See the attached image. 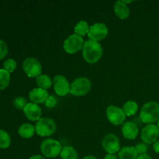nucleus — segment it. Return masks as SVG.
<instances>
[{
    "label": "nucleus",
    "instance_id": "obj_1",
    "mask_svg": "<svg viewBox=\"0 0 159 159\" xmlns=\"http://www.w3.org/2000/svg\"><path fill=\"white\" fill-rule=\"evenodd\" d=\"M82 57L88 64H96L102 56V47L99 42L88 40L85 41L82 50Z\"/></svg>",
    "mask_w": 159,
    "mask_h": 159
},
{
    "label": "nucleus",
    "instance_id": "obj_2",
    "mask_svg": "<svg viewBox=\"0 0 159 159\" xmlns=\"http://www.w3.org/2000/svg\"><path fill=\"white\" fill-rule=\"evenodd\" d=\"M140 119L144 124H153L159 120V103L149 101L144 104L140 113Z\"/></svg>",
    "mask_w": 159,
    "mask_h": 159
},
{
    "label": "nucleus",
    "instance_id": "obj_3",
    "mask_svg": "<svg viewBox=\"0 0 159 159\" xmlns=\"http://www.w3.org/2000/svg\"><path fill=\"white\" fill-rule=\"evenodd\" d=\"M40 152L44 158H54L60 156L63 147L58 141L53 138L43 140L40 144Z\"/></svg>",
    "mask_w": 159,
    "mask_h": 159
},
{
    "label": "nucleus",
    "instance_id": "obj_4",
    "mask_svg": "<svg viewBox=\"0 0 159 159\" xmlns=\"http://www.w3.org/2000/svg\"><path fill=\"white\" fill-rule=\"evenodd\" d=\"M57 126L53 119L49 117L40 118L35 124V130L40 137H50L55 133Z\"/></svg>",
    "mask_w": 159,
    "mask_h": 159
},
{
    "label": "nucleus",
    "instance_id": "obj_5",
    "mask_svg": "<svg viewBox=\"0 0 159 159\" xmlns=\"http://www.w3.org/2000/svg\"><path fill=\"white\" fill-rule=\"evenodd\" d=\"M92 88L91 81L85 77H79L71 83L70 93L75 96H83L88 94Z\"/></svg>",
    "mask_w": 159,
    "mask_h": 159
},
{
    "label": "nucleus",
    "instance_id": "obj_6",
    "mask_svg": "<svg viewBox=\"0 0 159 159\" xmlns=\"http://www.w3.org/2000/svg\"><path fill=\"white\" fill-rule=\"evenodd\" d=\"M84 43L85 41L83 40V37L73 34L65 39L63 43V48L65 52L68 54H75L82 50Z\"/></svg>",
    "mask_w": 159,
    "mask_h": 159
},
{
    "label": "nucleus",
    "instance_id": "obj_7",
    "mask_svg": "<svg viewBox=\"0 0 159 159\" xmlns=\"http://www.w3.org/2000/svg\"><path fill=\"white\" fill-rule=\"evenodd\" d=\"M42 65L35 57H26L23 62V69L29 78H37L42 74Z\"/></svg>",
    "mask_w": 159,
    "mask_h": 159
},
{
    "label": "nucleus",
    "instance_id": "obj_8",
    "mask_svg": "<svg viewBox=\"0 0 159 159\" xmlns=\"http://www.w3.org/2000/svg\"><path fill=\"white\" fill-rule=\"evenodd\" d=\"M106 115L109 122L114 126L124 124L127 117L122 108L113 105H110L107 107Z\"/></svg>",
    "mask_w": 159,
    "mask_h": 159
},
{
    "label": "nucleus",
    "instance_id": "obj_9",
    "mask_svg": "<svg viewBox=\"0 0 159 159\" xmlns=\"http://www.w3.org/2000/svg\"><path fill=\"white\" fill-rule=\"evenodd\" d=\"M109 29L107 25L103 23H96L90 26L88 37L89 40L99 42L104 40L107 37Z\"/></svg>",
    "mask_w": 159,
    "mask_h": 159
},
{
    "label": "nucleus",
    "instance_id": "obj_10",
    "mask_svg": "<svg viewBox=\"0 0 159 159\" xmlns=\"http://www.w3.org/2000/svg\"><path fill=\"white\" fill-rule=\"evenodd\" d=\"M102 147L107 154L116 155L121 149L120 139L113 134H108L102 141Z\"/></svg>",
    "mask_w": 159,
    "mask_h": 159
},
{
    "label": "nucleus",
    "instance_id": "obj_11",
    "mask_svg": "<svg viewBox=\"0 0 159 159\" xmlns=\"http://www.w3.org/2000/svg\"><path fill=\"white\" fill-rule=\"evenodd\" d=\"M52 80L54 90L57 96H65L70 93L71 84L69 83L66 77L61 75H57Z\"/></svg>",
    "mask_w": 159,
    "mask_h": 159
},
{
    "label": "nucleus",
    "instance_id": "obj_12",
    "mask_svg": "<svg viewBox=\"0 0 159 159\" xmlns=\"http://www.w3.org/2000/svg\"><path fill=\"white\" fill-rule=\"evenodd\" d=\"M159 137V128L155 124H148L142 129L141 138L146 144H154L158 141Z\"/></svg>",
    "mask_w": 159,
    "mask_h": 159
},
{
    "label": "nucleus",
    "instance_id": "obj_13",
    "mask_svg": "<svg viewBox=\"0 0 159 159\" xmlns=\"http://www.w3.org/2000/svg\"><path fill=\"white\" fill-rule=\"evenodd\" d=\"M23 113L29 120L37 122L41 118V108L37 104L33 102H28L23 109Z\"/></svg>",
    "mask_w": 159,
    "mask_h": 159
},
{
    "label": "nucleus",
    "instance_id": "obj_14",
    "mask_svg": "<svg viewBox=\"0 0 159 159\" xmlns=\"http://www.w3.org/2000/svg\"><path fill=\"white\" fill-rule=\"evenodd\" d=\"M121 132L124 138L127 140H134L139 134V128L134 122L127 121L124 123L121 128Z\"/></svg>",
    "mask_w": 159,
    "mask_h": 159
},
{
    "label": "nucleus",
    "instance_id": "obj_15",
    "mask_svg": "<svg viewBox=\"0 0 159 159\" xmlns=\"http://www.w3.org/2000/svg\"><path fill=\"white\" fill-rule=\"evenodd\" d=\"M49 96L48 90L40 88H34L29 93V99L31 102L35 104L44 103Z\"/></svg>",
    "mask_w": 159,
    "mask_h": 159
},
{
    "label": "nucleus",
    "instance_id": "obj_16",
    "mask_svg": "<svg viewBox=\"0 0 159 159\" xmlns=\"http://www.w3.org/2000/svg\"><path fill=\"white\" fill-rule=\"evenodd\" d=\"M113 10L115 15L120 20H127L130 15V8L124 1L116 2L113 6Z\"/></svg>",
    "mask_w": 159,
    "mask_h": 159
},
{
    "label": "nucleus",
    "instance_id": "obj_17",
    "mask_svg": "<svg viewBox=\"0 0 159 159\" xmlns=\"http://www.w3.org/2000/svg\"><path fill=\"white\" fill-rule=\"evenodd\" d=\"M36 133L35 126L29 124V123H25L20 125L19 127L18 134L21 138L24 139H29L34 137V134Z\"/></svg>",
    "mask_w": 159,
    "mask_h": 159
},
{
    "label": "nucleus",
    "instance_id": "obj_18",
    "mask_svg": "<svg viewBox=\"0 0 159 159\" xmlns=\"http://www.w3.org/2000/svg\"><path fill=\"white\" fill-rule=\"evenodd\" d=\"M138 157V153L133 146H126L122 148L118 152L119 159H137Z\"/></svg>",
    "mask_w": 159,
    "mask_h": 159
},
{
    "label": "nucleus",
    "instance_id": "obj_19",
    "mask_svg": "<svg viewBox=\"0 0 159 159\" xmlns=\"http://www.w3.org/2000/svg\"><path fill=\"white\" fill-rule=\"evenodd\" d=\"M36 84L38 88L48 90L51 89V87L53 85V80L48 75L41 74L38 77L36 78Z\"/></svg>",
    "mask_w": 159,
    "mask_h": 159
},
{
    "label": "nucleus",
    "instance_id": "obj_20",
    "mask_svg": "<svg viewBox=\"0 0 159 159\" xmlns=\"http://www.w3.org/2000/svg\"><path fill=\"white\" fill-rule=\"evenodd\" d=\"M61 159H78L79 155L77 151L72 146H65L60 154Z\"/></svg>",
    "mask_w": 159,
    "mask_h": 159
},
{
    "label": "nucleus",
    "instance_id": "obj_21",
    "mask_svg": "<svg viewBox=\"0 0 159 159\" xmlns=\"http://www.w3.org/2000/svg\"><path fill=\"white\" fill-rule=\"evenodd\" d=\"M89 28L90 26L86 21H85V20H81V21L78 22L77 24L75 26L74 32L75 34L82 37L85 35H88Z\"/></svg>",
    "mask_w": 159,
    "mask_h": 159
},
{
    "label": "nucleus",
    "instance_id": "obj_22",
    "mask_svg": "<svg viewBox=\"0 0 159 159\" xmlns=\"http://www.w3.org/2000/svg\"><path fill=\"white\" fill-rule=\"evenodd\" d=\"M123 110L127 116H132L136 114L138 110V105L135 101L129 100L124 103Z\"/></svg>",
    "mask_w": 159,
    "mask_h": 159
},
{
    "label": "nucleus",
    "instance_id": "obj_23",
    "mask_svg": "<svg viewBox=\"0 0 159 159\" xmlns=\"http://www.w3.org/2000/svg\"><path fill=\"white\" fill-rule=\"evenodd\" d=\"M10 82V73L4 68L0 69V90H4L9 85Z\"/></svg>",
    "mask_w": 159,
    "mask_h": 159
},
{
    "label": "nucleus",
    "instance_id": "obj_24",
    "mask_svg": "<svg viewBox=\"0 0 159 159\" xmlns=\"http://www.w3.org/2000/svg\"><path fill=\"white\" fill-rule=\"evenodd\" d=\"M11 138L9 134L4 130L0 129V148L6 149L10 146Z\"/></svg>",
    "mask_w": 159,
    "mask_h": 159
},
{
    "label": "nucleus",
    "instance_id": "obj_25",
    "mask_svg": "<svg viewBox=\"0 0 159 159\" xmlns=\"http://www.w3.org/2000/svg\"><path fill=\"white\" fill-rule=\"evenodd\" d=\"M16 66H17L16 61L14 59H12V58L7 59V60L5 61L4 63H3L4 69L9 73L13 72V71L16 70Z\"/></svg>",
    "mask_w": 159,
    "mask_h": 159
},
{
    "label": "nucleus",
    "instance_id": "obj_26",
    "mask_svg": "<svg viewBox=\"0 0 159 159\" xmlns=\"http://www.w3.org/2000/svg\"><path fill=\"white\" fill-rule=\"evenodd\" d=\"M28 102H26V100L25 98L21 97H16L13 101V106L15 107V108H16L17 110H23L24 109V107H26V105Z\"/></svg>",
    "mask_w": 159,
    "mask_h": 159
},
{
    "label": "nucleus",
    "instance_id": "obj_27",
    "mask_svg": "<svg viewBox=\"0 0 159 159\" xmlns=\"http://www.w3.org/2000/svg\"><path fill=\"white\" fill-rule=\"evenodd\" d=\"M134 148L138 155H142L147 154L148 146L145 143H139V144H136V145L134 146Z\"/></svg>",
    "mask_w": 159,
    "mask_h": 159
},
{
    "label": "nucleus",
    "instance_id": "obj_28",
    "mask_svg": "<svg viewBox=\"0 0 159 159\" xmlns=\"http://www.w3.org/2000/svg\"><path fill=\"white\" fill-rule=\"evenodd\" d=\"M8 51H9V49H8V46L6 42L2 40H0V60H2L6 57Z\"/></svg>",
    "mask_w": 159,
    "mask_h": 159
},
{
    "label": "nucleus",
    "instance_id": "obj_29",
    "mask_svg": "<svg viewBox=\"0 0 159 159\" xmlns=\"http://www.w3.org/2000/svg\"><path fill=\"white\" fill-rule=\"evenodd\" d=\"M57 99L53 96H48V98L47 99V100L45 101L44 102L45 106H46V107H48V108H54V107L57 105Z\"/></svg>",
    "mask_w": 159,
    "mask_h": 159
},
{
    "label": "nucleus",
    "instance_id": "obj_30",
    "mask_svg": "<svg viewBox=\"0 0 159 159\" xmlns=\"http://www.w3.org/2000/svg\"><path fill=\"white\" fill-rule=\"evenodd\" d=\"M153 148L154 151H155L157 154H159V140H158V141H156L154 143Z\"/></svg>",
    "mask_w": 159,
    "mask_h": 159
},
{
    "label": "nucleus",
    "instance_id": "obj_31",
    "mask_svg": "<svg viewBox=\"0 0 159 159\" xmlns=\"http://www.w3.org/2000/svg\"><path fill=\"white\" fill-rule=\"evenodd\" d=\"M104 159H118V156L116 155H113V154H107Z\"/></svg>",
    "mask_w": 159,
    "mask_h": 159
},
{
    "label": "nucleus",
    "instance_id": "obj_32",
    "mask_svg": "<svg viewBox=\"0 0 159 159\" xmlns=\"http://www.w3.org/2000/svg\"><path fill=\"white\" fill-rule=\"evenodd\" d=\"M137 159H153L152 157L150 156L148 154H145V155H138V157L137 158Z\"/></svg>",
    "mask_w": 159,
    "mask_h": 159
},
{
    "label": "nucleus",
    "instance_id": "obj_33",
    "mask_svg": "<svg viewBox=\"0 0 159 159\" xmlns=\"http://www.w3.org/2000/svg\"><path fill=\"white\" fill-rule=\"evenodd\" d=\"M29 159H46V158H44L41 155H34L33 156H31Z\"/></svg>",
    "mask_w": 159,
    "mask_h": 159
},
{
    "label": "nucleus",
    "instance_id": "obj_34",
    "mask_svg": "<svg viewBox=\"0 0 159 159\" xmlns=\"http://www.w3.org/2000/svg\"><path fill=\"white\" fill-rule=\"evenodd\" d=\"M82 159H98L96 157L93 156V155H86V156L84 157Z\"/></svg>",
    "mask_w": 159,
    "mask_h": 159
},
{
    "label": "nucleus",
    "instance_id": "obj_35",
    "mask_svg": "<svg viewBox=\"0 0 159 159\" xmlns=\"http://www.w3.org/2000/svg\"><path fill=\"white\" fill-rule=\"evenodd\" d=\"M157 126H158V128H159V120H158V124H157Z\"/></svg>",
    "mask_w": 159,
    "mask_h": 159
}]
</instances>
